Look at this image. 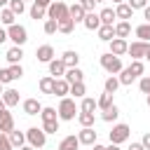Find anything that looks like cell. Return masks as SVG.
Here are the masks:
<instances>
[{
  "instance_id": "cell-57",
  "label": "cell",
  "mask_w": 150,
  "mask_h": 150,
  "mask_svg": "<svg viewBox=\"0 0 150 150\" xmlns=\"http://www.w3.org/2000/svg\"><path fill=\"white\" fill-rule=\"evenodd\" d=\"M7 5H9V0H0V9H5Z\"/></svg>"
},
{
  "instance_id": "cell-7",
  "label": "cell",
  "mask_w": 150,
  "mask_h": 150,
  "mask_svg": "<svg viewBox=\"0 0 150 150\" xmlns=\"http://www.w3.org/2000/svg\"><path fill=\"white\" fill-rule=\"evenodd\" d=\"M148 49H150V45H148V42L136 40V42H131V45H129L127 54H131V59H134V61H141V59H145V52H148Z\"/></svg>"
},
{
  "instance_id": "cell-26",
  "label": "cell",
  "mask_w": 150,
  "mask_h": 150,
  "mask_svg": "<svg viewBox=\"0 0 150 150\" xmlns=\"http://www.w3.org/2000/svg\"><path fill=\"white\" fill-rule=\"evenodd\" d=\"M5 59L14 66V63H19L21 59H23V49L21 47H12V49H7V54H5Z\"/></svg>"
},
{
  "instance_id": "cell-16",
  "label": "cell",
  "mask_w": 150,
  "mask_h": 150,
  "mask_svg": "<svg viewBox=\"0 0 150 150\" xmlns=\"http://www.w3.org/2000/svg\"><path fill=\"white\" fill-rule=\"evenodd\" d=\"M49 75H54V80H56V75H66V63L61 59H52L49 61Z\"/></svg>"
},
{
  "instance_id": "cell-41",
  "label": "cell",
  "mask_w": 150,
  "mask_h": 150,
  "mask_svg": "<svg viewBox=\"0 0 150 150\" xmlns=\"http://www.w3.org/2000/svg\"><path fill=\"white\" fill-rule=\"evenodd\" d=\"M9 9L19 16V14H23V9H26V5H23V0H9Z\"/></svg>"
},
{
  "instance_id": "cell-21",
  "label": "cell",
  "mask_w": 150,
  "mask_h": 150,
  "mask_svg": "<svg viewBox=\"0 0 150 150\" xmlns=\"http://www.w3.org/2000/svg\"><path fill=\"white\" fill-rule=\"evenodd\" d=\"M131 14H134V9H131L127 2H120V5L115 7V16H117V19H122V21L131 19Z\"/></svg>"
},
{
  "instance_id": "cell-37",
  "label": "cell",
  "mask_w": 150,
  "mask_h": 150,
  "mask_svg": "<svg viewBox=\"0 0 150 150\" xmlns=\"http://www.w3.org/2000/svg\"><path fill=\"white\" fill-rule=\"evenodd\" d=\"M77 122L82 127H94V112H80L77 115Z\"/></svg>"
},
{
  "instance_id": "cell-32",
  "label": "cell",
  "mask_w": 150,
  "mask_h": 150,
  "mask_svg": "<svg viewBox=\"0 0 150 150\" xmlns=\"http://www.w3.org/2000/svg\"><path fill=\"white\" fill-rule=\"evenodd\" d=\"M40 91L52 96V91H54V77H42L40 80Z\"/></svg>"
},
{
  "instance_id": "cell-45",
  "label": "cell",
  "mask_w": 150,
  "mask_h": 150,
  "mask_svg": "<svg viewBox=\"0 0 150 150\" xmlns=\"http://www.w3.org/2000/svg\"><path fill=\"white\" fill-rule=\"evenodd\" d=\"M127 5H129L131 9H145V7H148V0H129Z\"/></svg>"
},
{
  "instance_id": "cell-27",
  "label": "cell",
  "mask_w": 150,
  "mask_h": 150,
  "mask_svg": "<svg viewBox=\"0 0 150 150\" xmlns=\"http://www.w3.org/2000/svg\"><path fill=\"white\" fill-rule=\"evenodd\" d=\"M14 19H16V14H14L9 7H5V9L0 12V21H2L7 28H9V26H14Z\"/></svg>"
},
{
  "instance_id": "cell-39",
  "label": "cell",
  "mask_w": 150,
  "mask_h": 150,
  "mask_svg": "<svg viewBox=\"0 0 150 150\" xmlns=\"http://www.w3.org/2000/svg\"><path fill=\"white\" fill-rule=\"evenodd\" d=\"M42 131H45V134H56V131H59V120L42 122Z\"/></svg>"
},
{
  "instance_id": "cell-28",
  "label": "cell",
  "mask_w": 150,
  "mask_h": 150,
  "mask_svg": "<svg viewBox=\"0 0 150 150\" xmlns=\"http://www.w3.org/2000/svg\"><path fill=\"white\" fill-rule=\"evenodd\" d=\"M98 105H96V98H89V96H84L82 98V103H80V112H94Z\"/></svg>"
},
{
  "instance_id": "cell-56",
  "label": "cell",
  "mask_w": 150,
  "mask_h": 150,
  "mask_svg": "<svg viewBox=\"0 0 150 150\" xmlns=\"http://www.w3.org/2000/svg\"><path fill=\"white\" fill-rule=\"evenodd\" d=\"M94 150H105V145H101V143H94Z\"/></svg>"
},
{
  "instance_id": "cell-13",
  "label": "cell",
  "mask_w": 150,
  "mask_h": 150,
  "mask_svg": "<svg viewBox=\"0 0 150 150\" xmlns=\"http://www.w3.org/2000/svg\"><path fill=\"white\" fill-rule=\"evenodd\" d=\"M35 56H38V61H42V63H49V61L54 59V49H52V45H42V47H38Z\"/></svg>"
},
{
  "instance_id": "cell-59",
  "label": "cell",
  "mask_w": 150,
  "mask_h": 150,
  "mask_svg": "<svg viewBox=\"0 0 150 150\" xmlns=\"http://www.w3.org/2000/svg\"><path fill=\"white\" fill-rule=\"evenodd\" d=\"M19 150H35V148H30V145H23V148H19Z\"/></svg>"
},
{
  "instance_id": "cell-38",
  "label": "cell",
  "mask_w": 150,
  "mask_h": 150,
  "mask_svg": "<svg viewBox=\"0 0 150 150\" xmlns=\"http://www.w3.org/2000/svg\"><path fill=\"white\" fill-rule=\"evenodd\" d=\"M40 117H42V122L59 120V115H56V110H54V108H42V110H40Z\"/></svg>"
},
{
  "instance_id": "cell-31",
  "label": "cell",
  "mask_w": 150,
  "mask_h": 150,
  "mask_svg": "<svg viewBox=\"0 0 150 150\" xmlns=\"http://www.w3.org/2000/svg\"><path fill=\"white\" fill-rule=\"evenodd\" d=\"M98 38H101L103 42H110V40L115 38V28H112V26H101V28H98Z\"/></svg>"
},
{
  "instance_id": "cell-46",
  "label": "cell",
  "mask_w": 150,
  "mask_h": 150,
  "mask_svg": "<svg viewBox=\"0 0 150 150\" xmlns=\"http://www.w3.org/2000/svg\"><path fill=\"white\" fill-rule=\"evenodd\" d=\"M7 82H12L9 68H0V84H7Z\"/></svg>"
},
{
  "instance_id": "cell-10",
  "label": "cell",
  "mask_w": 150,
  "mask_h": 150,
  "mask_svg": "<svg viewBox=\"0 0 150 150\" xmlns=\"http://www.w3.org/2000/svg\"><path fill=\"white\" fill-rule=\"evenodd\" d=\"M127 49H129V42L127 40H122V38H112L110 40V54L122 56V54H127Z\"/></svg>"
},
{
  "instance_id": "cell-54",
  "label": "cell",
  "mask_w": 150,
  "mask_h": 150,
  "mask_svg": "<svg viewBox=\"0 0 150 150\" xmlns=\"http://www.w3.org/2000/svg\"><path fill=\"white\" fill-rule=\"evenodd\" d=\"M5 40H7V30H5V28H0V45H2Z\"/></svg>"
},
{
  "instance_id": "cell-18",
  "label": "cell",
  "mask_w": 150,
  "mask_h": 150,
  "mask_svg": "<svg viewBox=\"0 0 150 150\" xmlns=\"http://www.w3.org/2000/svg\"><path fill=\"white\" fill-rule=\"evenodd\" d=\"M0 98L5 101V105H7V108H12V105H16V103H19V91H16V89H5Z\"/></svg>"
},
{
  "instance_id": "cell-44",
  "label": "cell",
  "mask_w": 150,
  "mask_h": 150,
  "mask_svg": "<svg viewBox=\"0 0 150 150\" xmlns=\"http://www.w3.org/2000/svg\"><path fill=\"white\" fill-rule=\"evenodd\" d=\"M9 75H12V80H19V77L23 75V68H21L19 63H14V66H9Z\"/></svg>"
},
{
  "instance_id": "cell-11",
  "label": "cell",
  "mask_w": 150,
  "mask_h": 150,
  "mask_svg": "<svg viewBox=\"0 0 150 150\" xmlns=\"http://www.w3.org/2000/svg\"><path fill=\"white\" fill-rule=\"evenodd\" d=\"M82 23H84L87 30H98V28H101V19H98V14H94V12H87L84 19H82Z\"/></svg>"
},
{
  "instance_id": "cell-12",
  "label": "cell",
  "mask_w": 150,
  "mask_h": 150,
  "mask_svg": "<svg viewBox=\"0 0 150 150\" xmlns=\"http://www.w3.org/2000/svg\"><path fill=\"white\" fill-rule=\"evenodd\" d=\"M63 80H66L68 84H77V82H82V80H84V73H82L80 68H66Z\"/></svg>"
},
{
  "instance_id": "cell-2",
  "label": "cell",
  "mask_w": 150,
  "mask_h": 150,
  "mask_svg": "<svg viewBox=\"0 0 150 150\" xmlns=\"http://www.w3.org/2000/svg\"><path fill=\"white\" fill-rule=\"evenodd\" d=\"M7 38L14 42V47H21V45H26V40H28V30H26L23 26L14 23V26L7 28Z\"/></svg>"
},
{
  "instance_id": "cell-35",
  "label": "cell",
  "mask_w": 150,
  "mask_h": 150,
  "mask_svg": "<svg viewBox=\"0 0 150 150\" xmlns=\"http://www.w3.org/2000/svg\"><path fill=\"white\" fill-rule=\"evenodd\" d=\"M103 87H105V91H108V94H115V91H117V87H120V80H117L115 75H110V77L105 80V84H103Z\"/></svg>"
},
{
  "instance_id": "cell-25",
  "label": "cell",
  "mask_w": 150,
  "mask_h": 150,
  "mask_svg": "<svg viewBox=\"0 0 150 150\" xmlns=\"http://www.w3.org/2000/svg\"><path fill=\"white\" fill-rule=\"evenodd\" d=\"M115 28V38H122V40H127L129 38V33H131V26H129V21H120L117 26H112Z\"/></svg>"
},
{
  "instance_id": "cell-50",
  "label": "cell",
  "mask_w": 150,
  "mask_h": 150,
  "mask_svg": "<svg viewBox=\"0 0 150 150\" xmlns=\"http://www.w3.org/2000/svg\"><path fill=\"white\" fill-rule=\"evenodd\" d=\"M141 145H143L145 150H150V131H148V134L143 136V141H141Z\"/></svg>"
},
{
  "instance_id": "cell-19",
  "label": "cell",
  "mask_w": 150,
  "mask_h": 150,
  "mask_svg": "<svg viewBox=\"0 0 150 150\" xmlns=\"http://www.w3.org/2000/svg\"><path fill=\"white\" fill-rule=\"evenodd\" d=\"M77 148H80V141H77V136H75V134L66 136V138L59 143V150H77Z\"/></svg>"
},
{
  "instance_id": "cell-64",
  "label": "cell",
  "mask_w": 150,
  "mask_h": 150,
  "mask_svg": "<svg viewBox=\"0 0 150 150\" xmlns=\"http://www.w3.org/2000/svg\"><path fill=\"white\" fill-rule=\"evenodd\" d=\"M96 2H103V0H96Z\"/></svg>"
},
{
  "instance_id": "cell-58",
  "label": "cell",
  "mask_w": 150,
  "mask_h": 150,
  "mask_svg": "<svg viewBox=\"0 0 150 150\" xmlns=\"http://www.w3.org/2000/svg\"><path fill=\"white\" fill-rule=\"evenodd\" d=\"M5 108H7V105H5V101H2V98H0V112H2V110H5Z\"/></svg>"
},
{
  "instance_id": "cell-63",
  "label": "cell",
  "mask_w": 150,
  "mask_h": 150,
  "mask_svg": "<svg viewBox=\"0 0 150 150\" xmlns=\"http://www.w3.org/2000/svg\"><path fill=\"white\" fill-rule=\"evenodd\" d=\"M0 96H2V84H0Z\"/></svg>"
},
{
  "instance_id": "cell-62",
  "label": "cell",
  "mask_w": 150,
  "mask_h": 150,
  "mask_svg": "<svg viewBox=\"0 0 150 150\" xmlns=\"http://www.w3.org/2000/svg\"><path fill=\"white\" fill-rule=\"evenodd\" d=\"M148 105H150V94H148Z\"/></svg>"
},
{
  "instance_id": "cell-29",
  "label": "cell",
  "mask_w": 150,
  "mask_h": 150,
  "mask_svg": "<svg viewBox=\"0 0 150 150\" xmlns=\"http://www.w3.org/2000/svg\"><path fill=\"white\" fill-rule=\"evenodd\" d=\"M117 115H120V110H117V105L112 103L110 108H105V110H103L101 120H103V122H115V120H117Z\"/></svg>"
},
{
  "instance_id": "cell-40",
  "label": "cell",
  "mask_w": 150,
  "mask_h": 150,
  "mask_svg": "<svg viewBox=\"0 0 150 150\" xmlns=\"http://www.w3.org/2000/svg\"><path fill=\"white\" fill-rule=\"evenodd\" d=\"M30 16H33V19H45V16H47V9L33 2V7H30Z\"/></svg>"
},
{
  "instance_id": "cell-24",
  "label": "cell",
  "mask_w": 150,
  "mask_h": 150,
  "mask_svg": "<svg viewBox=\"0 0 150 150\" xmlns=\"http://www.w3.org/2000/svg\"><path fill=\"white\" fill-rule=\"evenodd\" d=\"M56 28H59V33L68 35V33H73V28H75V21H73L70 16H66V19H61V21H56Z\"/></svg>"
},
{
  "instance_id": "cell-55",
  "label": "cell",
  "mask_w": 150,
  "mask_h": 150,
  "mask_svg": "<svg viewBox=\"0 0 150 150\" xmlns=\"http://www.w3.org/2000/svg\"><path fill=\"white\" fill-rule=\"evenodd\" d=\"M105 150H120V145H115V143H110V145H105Z\"/></svg>"
},
{
  "instance_id": "cell-52",
  "label": "cell",
  "mask_w": 150,
  "mask_h": 150,
  "mask_svg": "<svg viewBox=\"0 0 150 150\" xmlns=\"http://www.w3.org/2000/svg\"><path fill=\"white\" fill-rule=\"evenodd\" d=\"M143 19H145V23H150V5L143 9Z\"/></svg>"
},
{
  "instance_id": "cell-20",
  "label": "cell",
  "mask_w": 150,
  "mask_h": 150,
  "mask_svg": "<svg viewBox=\"0 0 150 150\" xmlns=\"http://www.w3.org/2000/svg\"><path fill=\"white\" fill-rule=\"evenodd\" d=\"M84 14H87V12H84V7H82L80 2H75L73 7H68V16H70L75 23H77V21H82V19H84Z\"/></svg>"
},
{
  "instance_id": "cell-49",
  "label": "cell",
  "mask_w": 150,
  "mask_h": 150,
  "mask_svg": "<svg viewBox=\"0 0 150 150\" xmlns=\"http://www.w3.org/2000/svg\"><path fill=\"white\" fill-rule=\"evenodd\" d=\"M80 5L84 7V12H94V5H96V0H80Z\"/></svg>"
},
{
  "instance_id": "cell-6",
  "label": "cell",
  "mask_w": 150,
  "mask_h": 150,
  "mask_svg": "<svg viewBox=\"0 0 150 150\" xmlns=\"http://www.w3.org/2000/svg\"><path fill=\"white\" fill-rule=\"evenodd\" d=\"M47 16H49V19H54V21L66 19V16H68V5H66V2H61V0L52 2V5L47 7Z\"/></svg>"
},
{
  "instance_id": "cell-47",
  "label": "cell",
  "mask_w": 150,
  "mask_h": 150,
  "mask_svg": "<svg viewBox=\"0 0 150 150\" xmlns=\"http://www.w3.org/2000/svg\"><path fill=\"white\" fill-rule=\"evenodd\" d=\"M0 150H14L9 138H7V134H0Z\"/></svg>"
},
{
  "instance_id": "cell-9",
  "label": "cell",
  "mask_w": 150,
  "mask_h": 150,
  "mask_svg": "<svg viewBox=\"0 0 150 150\" xmlns=\"http://www.w3.org/2000/svg\"><path fill=\"white\" fill-rule=\"evenodd\" d=\"M9 131H14V117H12V112H7V108L0 112V134H9Z\"/></svg>"
},
{
  "instance_id": "cell-1",
  "label": "cell",
  "mask_w": 150,
  "mask_h": 150,
  "mask_svg": "<svg viewBox=\"0 0 150 150\" xmlns=\"http://www.w3.org/2000/svg\"><path fill=\"white\" fill-rule=\"evenodd\" d=\"M75 112H77V108H75V98H61V103H59V110H56L59 120H66V122H70V120H75Z\"/></svg>"
},
{
  "instance_id": "cell-34",
  "label": "cell",
  "mask_w": 150,
  "mask_h": 150,
  "mask_svg": "<svg viewBox=\"0 0 150 150\" xmlns=\"http://www.w3.org/2000/svg\"><path fill=\"white\" fill-rule=\"evenodd\" d=\"M96 105H98L101 110H105V108H110V105H112V94H108V91H103V94H101V98L96 101Z\"/></svg>"
},
{
  "instance_id": "cell-60",
  "label": "cell",
  "mask_w": 150,
  "mask_h": 150,
  "mask_svg": "<svg viewBox=\"0 0 150 150\" xmlns=\"http://www.w3.org/2000/svg\"><path fill=\"white\" fill-rule=\"evenodd\" d=\"M145 59H148V61H150V49H148V52H145Z\"/></svg>"
},
{
  "instance_id": "cell-3",
  "label": "cell",
  "mask_w": 150,
  "mask_h": 150,
  "mask_svg": "<svg viewBox=\"0 0 150 150\" xmlns=\"http://www.w3.org/2000/svg\"><path fill=\"white\" fill-rule=\"evenodd\" d=\"M26 141H28V145L30 148H42L45 143H47V134L42 131V129H38V127H30L28 131H26Z\"/></svg>"
},
{
  "instance_id": "cell-53",
  "label": "cell",
  "mask_w": 150,
  "mask_h": 150,
  "mask_svg": "<svg viewBox=\"0 0 150 150\" xmlns=\"http://www.w3.org/2000/svg\"><path fill=\"white\" fill-rule=\"evenodd\" d=\"M129 150H145V148H143L141 143H131V145H129Z\"/></svg>"
},
{
  "instance_id": "cell-61",
  "label": "cell",
  "mask_w": 150,
  "mask_h": 150,
  "mask_svg": "<svg viewBox=\"0 0 150 150\" xmlns=\"http://www.w3.org/2000/svg\"><path fill=\"white\" fill-rule=\"evenodd\" d=\"M112 2H117V5H120V2H124V0H112Z\"/></svg>"
},
{
  "instance_id": "cell-4",
  "label": "cell",
  "mask_w": 150,
  "mask_h": 150,
  "mask_svg": "<svg viewBox=\"0 0 150 150\" xmlns=\"http://www.w3.org/2000/svg\"><path fill=\"white\" fill-rule=\"evenodd\" d=\"M129 127L127 124H115L110 131H108V138H110V143H115V145H120V143H124V141H129Z\"/></svg>"
},
{
  "instance_id": "cell-43",
  "label": "cell",
  "mask_w": 150,
  "mask_h": 150,
  "mask_svg": "<svg viewBox=\"0 0 150 150\" xmlns=\"http://www.w3.org/2000/svg\"><path fill=\"white\" fill-rule=\"evenodd\" d=\"M56 30H59V28H56V21H54V19H47V21H45V33H47V35H54Z\"/></svg>"
},
{
  "instance_id": "cell-22",
  "label": "cell",
  "mask_w": 150,
  "mask_h": 150,
  "mask_svg": "<svg viewBox=\"0 0 150 150\" xmlns=\"http://www.w3.org/2000/svg\"><path fill=\"white\" fill-rule=\"evenodd\" d=\"M98 19H101V26H112V21H115L117 16H115V9H112V7H105V9H101Z\"/></svg>"
},
{
  "instance_id": "cell-23",
  "label": "cell",
  "mask_w": 150,
  "mask_h": 150,
  "mask_svg": "<svg viewBox=\"0 0 150 150\" xmlns=\"http://www.w3.org/2000/svg\"><path fill=\"white\" fill-rule=\"evenodd\" d=\"M7 138H9V143H12V148H23V143H26V134H21V131H9L7 134Z\"/></svg>"
},
{
  "instance_id": "cell-15",
  "label": "cell",
  "mask_w": 150,
  "mask_h": 150,
  "mask_svg": "<svg viewBox=\"0 0 150 150\" xmlns=\"http://www.w3.org/2000/svg\"><path fill=\"white\" fill-rule=\"evenodd\" d=\"M61 61L66 63V68H77V63H80V54L73 52V49H68V52L61 56Z\"/></svg>"
},
{
  "instance_id": "cell-42",
  "label": "cell",
  "mask_w": 150,
  "mask_h": 150,
  "mask_svg": "<svg viewBox=\"0 0 150 150\" xmlns=\"http://www.w3.org/2000/svg\"><path fill=\"white\" fill-rule=\"evenodd\" d=\"M129 70H131V75H134V77H138V75H143V63H141V61H131Z\"/></svg>"
},
{
  "instance_id": "cell-36",
  "label": "cell",
  "mask_w": 150,
  "mask_h": 150,
  "mask_svg": "<svg viewBox=\"0 0 150 150\" xmlns=\"http://www.w3.org/2000/svg\"><path fill=\"white\" fill-rule=\"evenodd\" d=\"M70 94H73L75 98H84V94H87V89H84V82H77V84H70Z\"/></svg>"
},
{
  "instance_id": "cell-51",
  "label": "cell",
  "mask_w": 150,
  "mask_h": 150,
  "mask_svg": "<svg viewBox=\"0 0 150 150\" xmlns=\"http://www.w3.org/2000/svg\"><path fill=\"white\" fill-rule=\"evenodd\" d=\"M33 2H35V5H40V7H45V9L52 5V0H33Z\"/></svg>"
},
{
  "instance_id": "cell-14",
  "label": "cell",
  "mask_w": 150,
  "mask_h": 150,
  "mask_svg": "<svg viewBox=\"0 0 150 150\" xmlns=\"http://www.w3.org/2000/svg\"><path fill=\"white\" fill-rule=\"evenodd\" d=\"M40 110H42V105H40L38 98H26L23 101V112L26 115H40Z\"/></svg>"
},
{
  "instance_id": "cell-17",
  "label": "cell",
  "mask_w": 150,
  "mask_h": 150,
  "mask_svg": "<svg viewBox=\"0 0 150 150\" xmlns=\"http://www.w3.org/2000/svg\"><path fill=\"white\" fill-rule=\"evenodd\" d=\"M66 94H70V84H68L66 80H54V91H52V96H63V98H66Z\"/></svg>"
},
{
  "instance_id": "cell-5",
  "label": "cell",
  "mask_w": 150,
  "mask_h": 150,
  "mask_svg": "<svg viewBox=\"0 0 150 150\" xmlns=\"http://www.w3.org/2000/svg\"><path fill=\"white\" fill-rule=\"evenodd\" d=\"M101 66H103V70H108L110 75H115V73L122 70V61H120V56H115V54H110V52L101 56Z\"/></svg>"
},
{
  "instance_id": "cell-8",
  "label": "cell",
  "mask_w": 150,
  "mask_h": 150,
  "mask_svg": "<svg viewBox=\"0 0 150 150\" xmlns=\"http://www.w3.org/2000/svg\"><path fill=\"white\" fill-rule=\"evenodd\" d=\"M77 141H80V145H94V143H96V131H94V127H82V131L77 134Z\"/></svg>"
},
{
  "instance_id": "cell-48",
  "label": "cell",
  "mask_w": 150,
  "mask_h": 150,
  "mask_svg": "<svg viewBox=\"0 0 150 150\" xmlns=\"http://www.w3.org/2000/svg\"><path fill=\"white\" fill-rule=\"evenodd\" d=\"M138 87H141V91H143V94H150V77H141Z\"/></svg>"
},
{
  "instance_id": "cell-33",
  "label": "cell",
  "mask_w": 150,
  "mask_h": 150,
  "mask_svg": "<svg viewBox=\"0 0 150 150\" xmlns=\"http://www.w3.org/2000/svg\"><path fill=\"white\" fill-rule=\"evenodd\" d=\"M117 80H120V84H124V87H127V84H131V82H134L136 77L131 75V70H129V68H122V70H120V77H117Z\"/></svg>"
},
{
  "instance_id": "cell-30",
  "label": "cell",
  "mask_w": 150,
  "mask_h": 150,
  "mask_svg": "<svg viewBox=\"0 0 150 150\" xmlns=\"http://www.w3.org/2000/svg\"><path fill=\"white\" fill-rule=\"evenodd\" d=\"M136 38H138L141 42H150V23H141V26L136 28Z\"/></svg>"
}]
</instances>
